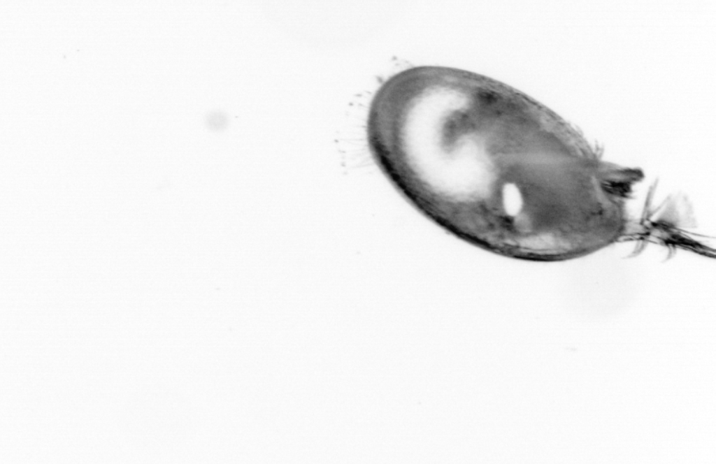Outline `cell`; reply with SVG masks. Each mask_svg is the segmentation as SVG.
Here are the masks:
<instances>
[{
  "label": "cell",
  "mask_w": 716,
  "mask_h": 464,
  "mask_svg": "<svg viewBox=\"0 0 716 464\" xmlns=\"http://www.w3.org/2000/svg\"><path fill=\"white\" fill-rule=\"evenodd\" d=\"M572 131L515 88L450 70L400 113L389 182L455 236L534 261L556 247L585 194L586 170Z\"/></svg>",
  "instance_id": "obj_1"
}]
</instances>
